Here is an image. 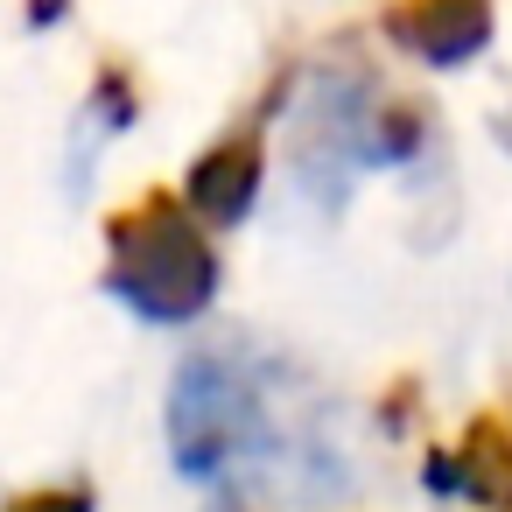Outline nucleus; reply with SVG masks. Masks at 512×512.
I'll list each match as a JSON object with an SVG mask.
<instances>
[{
  "label": "nucleus",
  "mask_w": 512,
  "mask_h": 512,
  "mask_svg": "<svg viewBox=\"0 0 512 512\" xmlns=\"http://www.w3.org/2000/svg\"><path fill=\"white\" fill-rule=\"evenodd\" d=\"M120 288L162 316H183L211 288V253L176 211H148L120 225Z\"/></svg>",
  "instance_id": "nucleus-1"
}]
</instances>
